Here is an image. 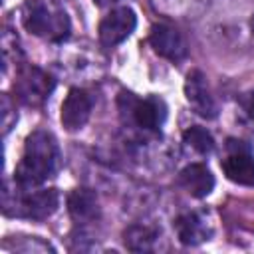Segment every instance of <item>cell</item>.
<instances>
[{
    "label": "cell",
    "instance_id": "6da1fadb",
    "mask_svg": "<svg viewBox=\"0 0 254 254\" xmlns=\"http://www.w3.org/2000/svg\"><path fill=\"white\" fill-rule=\"evenodd\" d=\"M60 147L50 131L38 129L26 137L24 155L16 167L14 183L24 189L40 187L44 181L54 177L60 167Z\"/></svg>",
    "mask_w": 254,
    "mask_h": 254
},
{
    "label": "cell",
    "instance_id": "7a4b0ae2",
    "mask_svg": "<svg viewBox=\"0 0 254 254\" xmlns=\"http://www.w3.org/2000/svg\"><path fill=\"white\" fill-rule=\"evenodd\" d=\"M58 204H60V194L56 189L30 190L16 183V189L12 190L6 183L2 190V210L8 216L44 220L56 212Z\"/></svg>",
    "mask_w": 254,
    "mask_h": 254
},
{
    "label": "cell",
    "instance_id": "3957f363",
    "mask_svg": "<svg viewBox=\"0 0 254 254\" xmlns=\"http://www.w3.org/2000/svg\"><path fill=\"white\" fill-rule=\"evenodd\" d=\"M22 22L30 34L54 42L64 40L69 34L67 14L46 4L44 0H26L22 6Z\"/></svg>",
    "mask_w": 254,
    "mask_h": 254
},
{
    "label": "cell",
    "instance_id": "277c9868",
    "mask_svg": "<svg viewBox=\"0 0 254 254\" xmlns=\"http://www.w3.org/2000/svg\"><path fill=\"white\" fill-rule=\"evenodd\" d=\"M119 109L121 113L137 125L141 129H159L165 119H167V105L163 99L155 97V95H149L145 99H137L133 97V93H121L119 95Z\"/></svg>",
    "mask_w": 254,
    "mask_h": 254
},
{
    "label": "cell",
    "instance_id": "5b68a950",
    "mask_svg": "<svg viewBox=\"0 0 254 254\" xmlns=\"http://www.w3.org/2000/svg\"><path fill=\"white\" fill-rule=\"evenodd\" d=\"M54 77L44 69L36 65H22L14 81V93L24 105L36 107L48 99V95L54 91Z\"/></svg>",
    "mask_w": 254,
    "mask_h": 254
},
{
    "label": "cell",
    "instance_id": "8992f818",
    "mask_svg": "<svg viewBox=\"0 0 254 254\" xmlns=\"http://www.w3.org/2000/svg\"><path fill=\"white\" fill-rule=\"evenodd\" d=\"M226 149H228V157L222 161L224 175L236 185L254 187V157L250 149L236 139H228Z\"/></svg>",
    "mask_w": 254,
    "mask_h": 254
},
{
    "label": "cell",
    "instance_id": "52a82bcc",
    "mask_svg": "<svg viewBox=\"0 0 254 254\" xmlns=\"http://www.w3.org/2000/svg\"><path fill=\"white\" fill-rule=\"evenodd\" d=\"M137 26V16L131 8H115L111 10L99 24V42L105 48H113L127 40Z\"/></svg>",
    "mask_w": 254,
    "mask_h": 254
},
{
    "label": "cell",
    "instance_id": "ba28073f",
    "mask_svg": "<svg viewBox=\"0 0 254 254\" xmlns=\"http://www.w3.org/2000/svg\"><path fill=\"white\" fill-rule=\"evenodd\" d=\"M185 97L200 117H206V119L216 117L218 107H216L214 97L210 95V89H208V83L202 71L198 69L189 71L187 81H185Z\"/></svg>",
    "mask_w": 254,
    "mask_h": 254
},
{
    "label": "cell",
    "instance_id": "9c48e42d",
    "mask_svg": "<svg viewBox=\"0 0 254 254\" xmlns=\"http://www.w3.org/2000/svg\"><path fill=\"white\" fill-rule=\"evenodd\" d=\"M91 107H93V99L85 89L79 87H71L62 103V125L67 131H77L81 129L89 115H91Z\"/></svg>",
    "mask_w": 254,
    "mask_h": 254
},
{
    "label": "cell",
    "instance_id": "30bf717a",
    "mask_svg": "<svg viewBox=\"0 0 254 254\" xmlns=\"http://www.w3.org/2000/svg\"><path fill=\"white\" fill-rule=\"evenodd\" d=\"M149 44L153 46V50L173 62H179L187 56V42L181 36L179 30H175L169 24H155L151 28L149 34Z\"/></svg>",
    "mask_w": 254,
    "mask_h": 254
},
{
    "label": "cell",
    "instance_id": "8fae6325",
    "mask_svg": "<svg viewBox=\"0 0 254 254\" xmlns=\"http://www.w3.org/2000/svg\"><path fill=\"white\" fill-rule=\"evenodd\" d=\"M179 185L194 198L208 196L214 189V177L206 165L192 163L179 173Z\"/></svg>",
    "mask_w": 254,
    "mask_h": 254
},
{
    "label": "cell",
    "instance_id": "7c38bea8",
    "mask_svg": "<svg viewBox=\"0 0 254 254\" xmlns=\"http://www.w3.org/2000/svg\"><path fill=\"white\" fill-rule=\"evenodd\" d=\"M67 210H69V216L77 224L93 222L99 214L95 192L89 189H73L67 196Z\"/></svg>",
    "mask_w": 254,
    "mask_h": 254
},
{
    "label": "cell",
    "instance_id": "4fadbf2b",
    "mask_svg": "<svg viewBox=\"0 0 254 254\" xmlns=\"http://www.w3.org/2000/svg\"><path fill=\"white\" fill-rule=\"evenodd\" d=\"M175 230H177L179 240L187 246H196V244L208 240V236H210V230H208L206 222L194 212L181 214L175 220Z\"/></svg>",
    "mask_w": 254,
    "mask_h": 254
},
{
    "label": "cell",
    "instance_id": "5bb4252c",
    "mask_svg": "<svg viewBox=\"0 0 254 254\" xmlns=\"http://www.w3.org/2000/svg\"><path fill=\"white\" fill-rule=\"evenodd\" d=\"M125 246L133 252H147L153 248L157 240V230L145 224H133L125 230Z\"/></svg>",
    "mask_w": 254,
    "mask_h": 254
},
{
    "label": "cell",
    "instance_id": "9a60e30c",
    "mask_svg": "<svg viewBox=\"0 0 254 254\" xmlns=\"http://www.w3.org/2000/svg\"><path fill=\"white\" fill-rule=\"evenodd\" d=\"M183 141L187 147H190L192 151L200 153V155H208L214 151V139L212 135L204 129V127H189L185 133H183Z\"/></svg>",
    "mask_w": 254,
    "mask_h": 254
},
{
    "label": "cell",
    "instance_id": "2e32d148",
    "mask_svg": "<svg viewBox=\"0 0 254 254\" xmlns=\"http://www.w3.org/2000/svg\"><path fill=\"white\" fill-rule=\"evenodd\" d=\"M18 121V113L12 107V99L8 93H2V127H4V135L12 129V125Z\"/></svg>",
    "mask_w": 254,
    "mask_h": 254
},
{
    "label": "cell",
    "instance_id": "e0dca14e",
    "mask_svg": "<svg viewBox=\"0 0 254 254\" xmlns=\"http://www.w3.org/2000/svg\"><path fill=\"white\" fill-rule=\"evenodd\" d=\"M238 103L242 105V109L246 111V115L254 119V89L244 91V93L238 97Z\"/></svg>",
    "mask_w": 254,
    "mask_h": 254
},
{
    "label": "cell",
    "instance_id": "ac0fdd59",
    "mask_svg": "<svg viewBox=\"0 0 254 254\" xmlns=\"http://www.w3.org/2000/svg\"><path fill=\"white\" fill-rule=\"evenodd\" d=\"M113 2H117V0H95V4H99V6H109Z\"/></svg>",
    "mask_w": 254,
    "mask_h": 254
},
{
    "label": "cell",
    "instance_id": "d6986e66",
    "mask_svg": "<svg viewBox=\"0 0 254 254\" xmlns=\"http://www.w3.org/2000/svg\"><path fill=\"white\" fill-rule=\"evenodd\" d=\"M250 28H252V32H254V16H252V20H250Z\"/></svg>",
    "mask_w": 254,
    "mask_h": 254
}]
</instances>
